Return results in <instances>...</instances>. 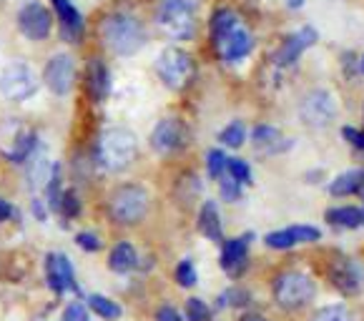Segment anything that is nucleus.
I'll list each match as a JSON object with an SVG mask.
<instances>
[{
  "mask_svg": "<svg viewBox=\"0 0 364 321\" xmlns=\"http://www.w3.org/2000/svg\"><path fill=\"white\" fill-rule=\"evenodd\" d=\"M36 134L28 129H18L16 126V134L11 136V146H6L3 148V153H6L8 160H13V163H23V160H28L33 156V151H36Z\"/></svg>",
  "mask_w": 364,
  "mask_h": 321,
  "instance_id": "obj_19",
  "label": "nucleus"
},
{
  "mask_svg": "<svg viewBox=\"0 0 364 321\" xmlns=\"http://www.w3.org/2000/svg\"><path fill=\"white\" fill-rule=\"evenodd\" d=\"M254 236L247 234L241 236V239H229L224 241V246H221V256L219 263L229 276H239L244 268H247V256H249V241Z\"/></svg>",
  "mask_w": 364,
  "mask_h": 321,
  "instance_id": "obj_14",
  "label": "nucleus"
},
{
  "mask_svg": "<svg viewBox=\"0 0 364 321\" xmlns=\"http://www.w3.org/2000/svg\"><path fill=\"white\" fill-rule=\"evenodd\" d=\"M359 68H362V73H364V55H362V60H359Z\"/></svg>",
  "mask_w": 364,
  "mask_h": 321,
  "instance_id": "obj_48",
  "label": "nucleus"
},
{
  "mask_svg": "<svg viewBox=\"0 0 364 321\" xmlns=\"http://www.w3.org/2000/svg\"><path fill=\"white\" fill-rule=\"evenodd\" d=\"M219 141H221V146H226V148H239V146L247 141V129H244L241 121H234V124H229L224 131H221Z\"/></svg>",
  "mask_w": 364,
  "mask_h": 321,
  "instance_id": "obj_29",
  "label": "nucleus"
},
{
  "mask_svg": "<svg viewBox=\"0 0 364 321\" xmlns=\"http://www.w3.org/2000/svg\"><path fill=\"white\" fill-rule=\"evenodd\" d=\"M36 91H38V75L28 63L16 60V63L3 68V73H0V93L8 101H26Z\"/></svg>",
  "mask_w": 364,
  "mask_h": 321,
  "instance_id": "obj_7",
  "label": "nucleus"
},
{
  "mask_svg": "<svg viewBox=\"0 0 364 321\" xmlns=\"http://www.w3.org/2000/svg\"><path fill=\"white\" fill-rule=\"evenodd\" d=\"M236 26H239V21H236L234 11H229V8H221V11H216L214 18H211V38H214V43H219L221 38H224L226 33L234 31Z\"/></svg>",
  "mask_w": 364,
  "mask_h": 321,
  "instance_id": "obj_26",
  "label": "nucleus"
},
{
  "mask_svg": "<svg viewBox=\"0 0 364 321\" xmlns=\"http://www.w3.org/2000/svg\"><path fill=\"white\" fill-rule=\"evenodd\" d=\"M159 26L176 40H188L196 31L193 6L188 0H164L159 8Z\"/></svg>",
  "mask_w": 364,
  "mask_h": 321,
  "instance_id": "obj_5",
  "label": "nucleus"
},
{
  "mask_svg": "<svg viewBox=\"0 0 364 321\" xmlns=\"http://www.w3.org/2000/svg\"><path fill=\"white\" fill-rule=\"evenodd\" d=\"M216 48H219V53L224 60H229V63H239V60H244L249 53H252L254 38L249 31H244V28L236 26L234 31L226 33L219 43H216Z\"/></svg>",
  "mask_w": 364,
  "mask_h": 321,
  "instance_id": "obj_15",
  "label": "nucleus"
},
{
  "mask_svg": "<svg viewBox=\"0 0 364 321\" xmlns=\"http://www.w3.org/2000/svg\"><path fill=\"white\" fill-rule=\"evenodd\" d=\"M311 321H354V316H352V311H349L347 306L332 304V306H321Z\"/></svg>",
  "mask_w": 364,
  "mask_h": 321,
  "instance_id": "obj_30",
  "label": "nucleus"
},
{
  "mask_svg": "<svg viewBox=\"0 0 364 321\" xmlns=\"http://www.w3.org/2000/svg\"><path fill=\"white\" fill-rule=\"evenodd\" d=\"M196 281H198L196 268H193V263L188 259H183L176 266V284L183 286V289H191V286H196Z\"/></svg>",
  "mask_w": 364,
  "mask_h": 321,
  "instance_id": "obj_33",
  "label": "nucleus"
},
{
  "mask_svg": "<svg viewBox=\"0 0 364 321\" xmlns=\"http://www.w3.org/2000/svg\"><path fill=\"white\" fill-rule=\"evenodd\" d=\"M291 231H294V239L296 244H311V241H319V229H314V226H291Z\"/></svg>",
  "mask_w": 364,
  "mask_h": 321,
  "instance_id": "obj_39",
  "label": "nucleus"
},
{
  "mask_svg": "<svg viewBox=\"0 0 364 321\" xmlns=\"http://www.w3.org/2000/svg\"><path fill=\"white\" fill-rule=\"evenodd\" d=\"M186 143V126L178 118H164L151 134V148L159 153H171Z\"/></svg>",
  "mask_w": 364,
  "mask_h": 321,
  "instance_id": "obj_13",
  "label": "nucleus"
},
{
  "mask_svg": "<svg viewBox=\"0 0 364 321\" xmlns=\"http://www.w3.org/2000/svg\"><path fill=\"white\" fill-rule=\"evenodd\" d=\"M53 168L55 163H50L48 156H33L31 160H28V186L33 188V191H38V188H46L50 181V176H53Z\"/></svg>",
  "mask_w": 364,
  "mask_h": 321,
  "instance_id": "obj_22",
  "label": "nucleus"
},
{
  "mask_svg": "<svg viewBox=\"0 0 364 321\" xmlns=\"http://www.w3.org/2000/svg\"><path fill=\"white\" fill-rule=\"evenodd\" d=\"M108 211H111V219L116 224L134 226L149 211V193L146 188L134 186V183H126V186H118L111 193V201H108Z\"/></svg>",
  "mask_w": 364,
  "mask_h": 321,
  "instance_id": "obj_4",
  "label": "nucleus"
},
{
  "mask_svg": "<svg viewBox=\"0 0 364 321\" xmlns=\"http://www.w3.org/2000/svg\"><path fill=\"white\" fill-rule=\"evenodd\" d=\"M101 36L103 43L118 55H134L144 45V28H141V23L134 16H124V13L108 16L101 26Z\"/></svg>",
  "mask_w": 364,
  "mask_h": 321,
  "instance_id": "obj_2",
  "label": "nucleus"
},
{
  "mask_svg": "<svg viewBox=\"0 0 364 321\" xmlns=\"http://www.w3.org/2000/svg\"><path fill=\"white\" fill-rule=\"evenodd\" d=\"M73 80H75L73 58L65 53L53 55L43 70V83L48 86V91L53 93V96H65V93H70V88H73Z\"/></svg>",
  "mask_w": 364,
  "mask_h": 321,
  "instance_id": "obj_10",
  "label": "nucleus"
},
{
  "mask_svg": "<svg viewBox=\"0 0 364 321\" xmlns=\"http://www.w3.org/2000/svg\"><path fill=\"white\" fill-rule=\"evenodd\" d=\"M136 136L129 129H108L98 136L96 143V160L98 166H103L106 171L118 173L134 163L136 158Z\"/></svg>",
  "mask_w": 364,
  "mask_h": 321,
  "instance_id": "obj_1",
  "label": "nucleus"
},
{
  "mask_svg": "<svg viewBox=\"0 0 364 321\" xmlns=\"http://www.w3.org/2000/svg\"><path fill=\"white\" fill-rule=\"evenodd\" d=\"M299 113L304 118V124L311 126V129H327L329 124L337 116V103H334V96L329 91H311L304 96L299 106Z\"/></svg>",
  "mask_w": 364,
  "mask_h": 321,
  "instance_id": "obj_8",
  "label": "nucleus"
},
{
  "mask_svg": "<svg viewBox=\"0 0 364 321\" xmlns=\"http://www.w3.org/2000/svg\"><path fill=\"white\" fill-rule=\"evenodd\" d=\"M329 278H332L334 289L347 296H354L364 289V268L354 259H337L329 266Z\"/></svg>",
  "mask_w": 364,
  "mask_h": 321,
  "instance_id": "obj_12",
  "label": "nucleus"
},
{
  "mask_svg": "<svg viewBox=\"0 0 364 321\" xmlns=\"http://www.w3.org/2000/svg\"><path fill=\"white\" fill-rule=\"evenodd\" d=\"M226 163H229V158H226V153L221 148H214L209 151V176L211 178H221L226 173Z\"/></svg>",
  "mask_w": 364,
  "mask_h": 321,
  "instance_id": "obj_34",
  "label": "nucleus"
},
{
  "mask_svg": "<svg viewBox=\"0 0 364 321\" xmlns=\"http://www.w3.org/2000/svg\"><path fill=\"white\" fill-rule=\"evenodd\" d=\"M18 28L31 40H46L50 36V28H53V16L43 3L28 0L18 13Z\"/></svg>",
  "mask_w": 364,
  "mask_h": 321,
  "instance_id": "obj_9",
  "label": "nucleus"
},
{
  "mask_svg": "<svg viewBox=\"0 0 364 321\" xmlns=\"http://www.w3.org/2000/svg\"><path fill=\"white\" fill-rule=\"evenodd\" d=\"M75 244H78L80 249H86V251H101V239H98L96 234H88V231H83V234L75 236Z\"/></svg>",
  "mask_w": 364,
  "mask_h": 321,
  "instance_id": "obj_40",
  "label": "nucleus"
},
{
  "mask_svg": "<svg viewBox=\"0 0 364 321\" xmlns=\"http://www.w3.org/2000/svg\"><path fill=\"white\" fill-rule=\"evenodd\" d=\"M241 321H267L262 314H247V316H241Z\"/></svg>",
  "mask_w": 364,
  "mask_h": 321,
  "instance_id": "obj_45",
  "label": "nucleus"
},
{
  "mask_svg": "<svg viewBox=\"0 0 364 321\" xmlns=\"http://www.w3.org/2000/svg\"><path fill=\"white\" fill-rule=\"evenodd\" d=\"M314 281L309 273L284 271L274 278V301L287 311H296L306 306L314 299Z\"/></svg>",
  "mask_w": 364,
  "mask_h": 321,
  "instance_id": "obj_3",
  "label": "nucleus"
},
{
  "mask_svg": "<svg viewBox=\"0 0 364 321\" xmlns=\"http://www.w3.org/2000/svg\"><path fill=\"white\" fill-rule=\"evenodd\" d=\"M359 193H362V201H364V186H362V191H359ZM362 221H364V209H362Z\"/></svg>",
  "mask_w": 364,
  "mask_h": 321,
  "instance_id": "obj_47",
  "label": "nucleus"
},
{
  "mask_svg": "<svg viewBox=\"0 0 364 321\" xmlns=\"http://www.w3.org/2000/svg\"><path fill=\"white\" fill-rule=\"evenodd\" d=\"M304 6V0H289V8L291 11H296V8H301Z\"/></svg>",
  "mask_w": 364,
  "mask_h": 321,
  "instance_id": "obj_46",
  "label": "nucleus"
},
{
  "mask_svg": "<svg viewBox=\"0 0 364 321\" xmlns=\"http://www.w3.org/2000/svg\"><path fill=\"white\" fill-rule=\"evenodd\" d=\"M364 186V168H354V171H347L342 176H337L332 183H329V193L332 196H352V193H359Z\"/></svg>",
  "mask_w": 364,
  "mask_h": 321,
  "instance_id": "obj_23",
  "label": "nucleus"
},
{
  "mask_svg": "<svg viewBox=\"0 0 364 321\" xmlns=\"http://www.w3.org/2000/svg\"><path fill=\"white\" fill-rule=\"evenodd\" d=\"M186 319L188 321H211V309H209V304L206 301H201V299H188L186 301Z\"/></svg>",
  "mask_w": 364,
  "mask_h": 321,
  "instance_id": "obj_32",
  "label": "nucleus"
},
{
  "mask_svg": "<svg viewBox=\"0 0 364 321\" xmlns=\"http://www.w3.org/2000/svg\"><path fill=\"white\" fill-rule=\"evenodd\" d=\"M33 216H36L38 221H46V216H48V211H46L41 198H33Z\"/></svg>",
  "mask_w": 364,
  "mask_h": 321,
  "instance_id": "obj_44",
  "label": "nucleus"
},
{
  "mask_svg": "<svg viewBox=\"0 0 364 321\" xmlns=\"http://www.w3.org/2000/svg\"><path fill=\"white\" fill-rule=\"evenodd\" d=\"M198 229L206 239L211 241H219L221 244V219H219V211H216L214 201H206L198 211Z\"/></svg>",
  "mask_w": 364,
  "mask_h": 321,
  "instance_id": "obj_24",
  "label": "nucleus"
},
{
  "mask_svg": "<svg viewBox=\"0 0 364 321\" xmlns=\"http://www.w3.org/2000/svg\"><path fill=\"white\" fill-rule=\"evenodd\" d=\"M60 214L65 219H75L80 214V201L75 196V191H63V198H60Z\"/></svg>",
  "mask_w": 364,
  "mask_h": 321,
  "instance_id": "obj_37",
  "label": "nucleus"
},
{
  "mask_svg": "<svg viewBox=\"0 0 364 321\" xmlns=\"http://www.w3.org/2000/svg\"><path fill=\"white\" fill-rule=\"evenodd\" d=\"M342 134H344V138H347L349 143L354 146V148H362V151H364V134H362V131L349 129V126H347V129H344Z\"/></svg>",
  "mask_w": 364,
  "mask_h": 321,
  "instance_id": "obj_41",
  "label": "nucleus"
},
{
  "mask_svg": "<svg viewBox=\"0 0 364 321\" xmlns=\"http://www.w3.org/2000/svg\"><path fill=\"white\" fill-rule=\"evenodd\" d=\"M219 186H221V196H224L226 201H231V204L241 198V183L234 181L229 173H224V176L219 178Z\"/></svg>",
  "mask_w": 364,
  "mask_h": 321,
  "instance_id": "obj_36",
  "label": "nucleus"
},
{
  "mask_svg": "<svg viewBox=\"0 0 364 321\" xmlns=\"http://www.w3.org/2000/svg\"><path fill=\"white\" fill-rule=\"evenodd\" d=\"M249 304V294L244 289H229L219 296V309H226V306H244Z\"/></svg>",
  "mask_w": 364,
  "mask_h": 321,
  "instance_id": "obj_35",
  "label": "nucleus"
},
{
  "mask_svg": "<svg viewBox=\"0 0 364 321\" xmlns=\"http://www.w3.org/2000/svg\"><path fill=\"white\" fill-rule=\"evenodd\" d=\"M86 88H88V96H91L96 103H101L103 98L108 96V88H111V75H108V68L98 58L88 60Z\"/></svg>",
  "mask_w": 364,
  "mask_h": 321,
  "instance_id": "obj_18",
  "label": "nucleus"
},
{
  "mask_svg": "<svg viewBox=\"0 0 364 321\" xmlns=\"http://www.w3.org/2000/svg\"><path fill=\"white\" fill-rule=\"evenodd\" d=\"M88 309H91L93 314L101 316V319H106V321L121 319V306H118L116 301L108 299V296H101V294L88 296Z\"/></svg>",
  "mask_w": 364,
  "mask_h": 321,
  "instance_id": "obj_27",
  "label": "nucleus"
},
{
  "mask_svg": "<svg viewBox=\"0 0 364 321\" xmlns=\"http://www.w3.org/2000/svg\"><path fill=\"white\" fill-rule=\"evenodd\" d=\"M11 216H16V209L8 204L6 198H0V224H3V221H8Z\"/></svg>",
  "mask_w": 364,
  "mask_h": 321,
  "instance_id": "obj_43",
  "label": "nucleus"
},
{
  "mask_svg": "<svg viewBox=\"0 0 364 321\" xmlns=\"http://www.w3.org/2000/svg\"><path fill=\"white\" fill-rule=\"evenodd\" d=\"M156 321H181V314H178L173 306H161L156 311Z\"/></svg>",
  "mask_w": 364,
  "mask_h": 321,
  "instance_id": "obj_42",
  "label": "nucleus"
},
{
  "mask_svg": "<svg viewBox=\"0 0 364 321\" xmlns=\"http://www.w3.org/2000/svg\"><path fill=\"white\" fill-rule=\"evenodd\" d=\"M314 43H316V31L306 26V28H301V31H296L294 36L287 38L284 43H282V48L277 50V55H274V60H277V65H291Z\"/></svg>",
  "mask_w": 364,
  "mask_h": 321,
  "instance_id": "obj_16",
  "label": "nucleus"
},
{
  "mask_svg": "<svg viewBox=\"0 0 364 321\" xmlns=\"http://www.w3.org/2000/svg\"><path fill=\"white\" fill-rule=\"evenodd\" d=\"M63 321H91V311H88L86 304H80V301H73V304L65 306Z\"/></svg>",
  "mask_w": 364,
  "mask_h": 321,
  "instance_id": "obj_38",
  "label": "nucleus"
},
{
  "mask_svg": "<svg viewBox=\"0 0 364 321\" xmlns=\"http://www.w3.org/2000/svg\"><path fill=\"white\" fill-rule=\"evenodd\" d=\"M264 244L274 251H287V249L296 246L294 231L291 229H282V231H272V234L264 236Z\"/></svg>",
  "mask_w": 364,
  "mask_h": 321,
  "instance_id": "obj_28",
  "label": "nucleus"
},
{
  "mask_svg": "<svg viewBox=\"0 0 364 321\" xmlns=\"http://www.w3.org/2000/svg\"><path fill=\"white\" fill-rule=\"evenodd\" d=\"M226 173H229L234 181H239L241 186H249V183H252V168H249L247 160L229 158V163H226Z\"/></svg>",
  "mask_w": 364,
  "mask_h": 321,
  "instance_id": "obj_31",
  "label": "nucleus"
},
{
  "mask_svg": "<svg viewBox=\"0 0 364 321\" xmlns=\"http://www.w3.org/2000/svg\"><path fill=\"white\" fill-rule=\"evenodd\" d=\"M327 221L332 226H342V229H357L362 226V209H354V206H339V209L327 211Z\"/></svg>",
  "mask_w": 364,
  "mask_h": 321,
  "instance_id": "obj_25",
  "label": "nucleus"
},
{
  "mask_svg": "<svg viewBox=\"0 0 364 321\" xmlns=\"http://www.w3.org/2000/svg\"><path fill=\"white\" fill-rule=\"evenodd\" d=\"M252 143L259 153L272 156L284 148V136H282V131L274 129V126H257L252 131Z\"/></svg>",
  "mask_w": 364,
  "mask_h": 321,
  "instance_id": "obj_21",
  "label": "nucleus"
},
{
  "mask_svg": "<svg viewBox=\"0 0 364 321\" xmlns=\"http://www.w3.org/2000/svg\"><path fill=\"white\" fill-rule=\"evenodd\" d=\"M46 281H48L50 291L58 296L75 291V273L73 263L68 261L65 254H48L46 256Z\"/></svg>",
  "mask_w": 364,
  "mask_h": 321,
  "instance_id": "obj_11",
  "label": "nucleus"
},
{
  "mask_svg": "<svg viewBox=\"0 0 364 321\" xmlns=\"http://www.w3.org/2000/svg\"><path fill=\"white\" fill-rule=\"evenodd\" d=\"M136 266H139V254H136V249L131 246L129 241H121V244H116L111 249V254H108V268L113 273H129Z\"/></svg>",
  "mask_w": 364,
  "mask_h": 321,
  "instance_id": "obj_20",
  "label": "nucleus"
},
{
  "mask_svg": "<svg viewBox=\"0 0 364 321\" xmlns=\"http://www.w3.org/2000/svg\"><path fill=\"white\" fill-rule=\"evenodd\" d=\"M53 6L60 18V31H63V36L68 38L70 43H78L80 38H83V31H86L83 16L75 11V6L70 0H53Z\"/></svg>",
  "mask_w": 364,
  "mask_h": 321,
  "instance_id": "obj_17",
  "label": "nucleus"
},
{
  "mask_svg": "<svg viewBox=\"0 0 364 321\" xmlns=\"http://www.w3.org/2000/svg\"><path fill=\"white\" fill-rule=\"evenodd\" d=\"M156 70H159L161 80L173 91H181L191 83L193 78V60L186 50L181 48H166L156 60Z\"/></svg>",
  "mask_w": 364,
  "mask_h": 321,
  "instance_id": "obj_6",
  "label": "nucleus"
}]
</instances>
